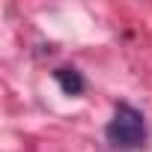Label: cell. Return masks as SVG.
I'll return each mask as SVG.
<instances>
[{"mask_svg": "<svg viewBox=\"0 0 152 152\" xmlns=\"http://www.w3.org/2000/svg\"><path fill=\"white\" fill-rule=\"evenodd\" d=\"M104 137L113 149L119 152H131V149H140L149 137V128H146V116L131 107V104H116L113 107V116L110 122L104 125Z\"/></svg>", "mask_w": 152, "mask_h": 152, "instance_id": "cell-1", "label": "cell"}, {"mask_svg": "<svg viewBox=\"0 0 152 152\" xmlns=\"http://www.w3.org/2000/svg\"><path fill=\"white\" fill-rule=\"evenodd\" d=\"M54 81H57V87H60L66 96H81V93H84V78H81L78 69H69V66L57 69V72H54Z\"/></svg>", "mask_w": 152, "mask_h": 152, "instance_id": "cell-2", "label": "cell"}]
</instances>
